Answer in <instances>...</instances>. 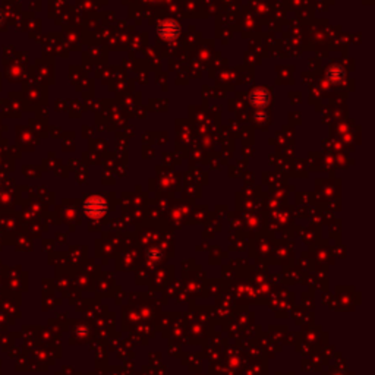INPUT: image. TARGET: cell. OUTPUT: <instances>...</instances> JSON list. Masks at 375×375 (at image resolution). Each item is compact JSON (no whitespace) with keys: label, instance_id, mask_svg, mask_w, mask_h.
I'll list each match as a JSON object with an SVG mask.
<instances>
[{"label":"cell","instance_id":"6da1fadb","mask_svg":"<svg viewBox=\"0 0 375 375\" xmlns=\"http://www.w3.org/2000/svg\"><path fill=\"white\" fill-rule=\"evenodd\" d=\"M179 33H180V28H179V25H177L174 21H166V22H163V24L159 27V34H160L163 39H166V40H173V39H176V37L179 36Z\"/></svg>","mask_w":375,"mask_h":375},{"label":"cell","instance_id":"7a4b0ae2","mask_svg":"<svg viewBox=\"0 0 375 375\" xmlns=\"http://www.w3.org/2000/svg\"><path fill=\"white\" fill-rule=\"evenodd\" d=\"M86 211H89L92 214L101 212V211H104V203L100 198H92L91 201L86 203Z\"/></svg>","mask_w":375,"mask_h":375},{"label":"cell","instance_id":"3957f363","mask_svg":"<svg viewBox=\"0 0 375 375\" xmlns=\"http://www.w3.org/2000/svg\"><path fill=\"white\" fill-rule=\"evenodd\" d=\"M267 100H268V95H267V92L262 91V89L255 91L253 95H252V103H255V104H258V106L267 104Z\"/></svg>","mask_w":375,"mask_h":375}]
</instances>
